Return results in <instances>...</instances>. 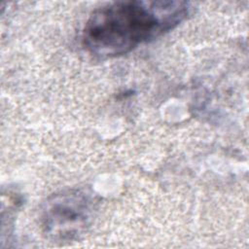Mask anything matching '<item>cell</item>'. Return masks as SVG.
<instances>
[{
    "mask_svg": "<svg viewBox=\"0 0 249 249\" xmlns=\"http://www.w3.org/2000/svg\"><path fill=\"white\" fill-rule=\"evenodd\" d=\"M189 14L185 1H118L91 13L83 29L84 48L96 56L125 54L172 30Z\"/></svg>",
    "mask_w": 249,
    "mask_h": 249,
    "instance_id": "6da1fadb",
    "label": "cell"
},
{
    "mask_svg": "<svg viewBox=\"0 0 249 249\" xmlns=\"http://www.w3.org/2000/svg\"><path fill=\"white\" fill-rule=\"evenodd\" d=\"M92 201L78 190L52 196L42 209L41 222L48 237L66 241L78 238L89 225Z\"/></svg>",
    "mask_w": 249,
    "mask_h": 249,
    "instance_id": "7a4b0ae2",
    "label": "cell"
}]
</instances>
